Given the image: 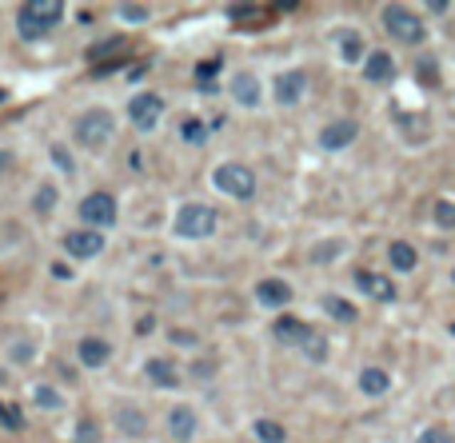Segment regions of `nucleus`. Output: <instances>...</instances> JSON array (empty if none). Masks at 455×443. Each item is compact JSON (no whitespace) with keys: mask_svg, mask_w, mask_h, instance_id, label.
Returning a JSON list of instances; mask_svg holds the SVG:
<instances>
[{"mask_svg":"<svg viewBox=\"0 0 455 443\" xmlns=\"http://www.w3.org/2000/svg\"><path fill=\"white\" fill-rule=\"evenodd\" d=\"M64 21V4L61 0H28L21 9V36L24 41H36L41 32H48L52 24Z\"/></svg>","mask_w":455,"mask_h":443,"instance_id":"f257e3e1","label":"nucleus"},{"mask_svg":"<svg viewBox=\"0 0 455 443\" xmlns=\"http://www.w3.org/2000/svg\"><path fill=\"white\" fill-rule=\"evenodd\" d=\"M112 132H116V120H112L108 108H92V112H84L80 120H76V140H80L84 148H92V152H100L104 144L112 140Z\"/></svg>","mask_w":455,"mask_h":443,"instance_id":"f03ea898","label":"nucleus"},{"mask_svg":"<svg viewBox=\"0 0 455 443\" xmlns=\"http://www.w3.org/2000/svg\"><path fill=\"white\" fill-rule=\"evenodd\" d=\"M216 224H220L216 208H208V204H184L180 216H176V232L188 236V240H208L216 232Z\"/></svg>","mask_w":455,"mask_h":443,"instance_id":"7ed1b4c3","label":"nucleus"},{"mask_svg":"<svg viewBox=\"0 0 455 443\" xmlns=\"http://www.w3.org/2000/svg\"><path fill=\"white\" fill-rule=\"evenodd\" d=\"M212 184L224 196H232V200H252L256 196V176H252V168H244V164H220V168L212 172Z\"/></svg>","mask_w":455,"mask_h":443,"instance_id":"20e7f679","label":"nucleus"},{"mask_svg":"<svg viewBox=\"0 0 455 443\" xmlns=\"http://www.w3.org/2000/svg\"><path fill=\"white\" fill-rule=\"evenodd\" d=\"M384 28L392 32L399 44H419L424 41V21H419L412 9H399V4H387L384 9Z\"/></svg>","mask_w":455,"mask_h":443,"instance_id":"39448f33","label":"nucleus"},{"mask_svg":"<svg viewBox=\"0 0 455 443\" xmlns=\"http://www.w3.org/2000/svg\"><path fill=\"white\" fill-rule=\"evenodd\" d=\"M80 220L84 228H108V224H116V196L112 192H92V196H84L80 200Z\"/></svg>","mask_w":455,"mask_h":443,"instance_id":"423d86ee","label":"nucleus"},{"mask_svg":"<svg viewBox=\"0 0 455 443\" xmlns=\"http://www.w3.org/2000/svg\"><path fill=\"white\" fill-rule=\"evenodd\" d=\"M164 116V100L156 96V92H136L128 100V120L132 128H140V132H152L156 124H160Z\"/></svg>","mask_w":455,"mask_h":443,"instance_id":"0eeeda50","label":"nucleus"},{"mask_svg":"<svg viewBox=\"0 0 455 443\" xmlns=\"http://www.w3.org/2000/svg\"><path fill=\"white\" fill-rule=\"evenodd\" d=\"M61 244H64V252H68L72 260H92V256L104 252V236L92 232V228H76V232H68Z\"/></svg>","mask_w":455,"mask_h":443,"instance_id":"6e6552de","label":"nucleus"},{"mask_svg":"<svg viewBox=\"0 0 455 443\" xmlns=\"http://www.w3.org/2000/svg\"><path fill=\"white\" fill-rule=\"evenodd\" d=\"M196 412L188 407V403H176L172 412H168V435H172L176 443H188V439H196Z\"/></svg>","mask_w":455,"mask_h":443,"instance_id":"1a4fd4ad","label":"nucleus"},{"mask_svg":"<svg viewBox=\"0 0 455 443\" xmlns=\"http://www.w3.org/2000/svg\"><path fill=\"white\" fill-rule=\"evenodd\" d=\"M355 136H360V124H355V120H332L324 132H320V148L340 152V148H347Z\"/></svg>","mask_w":455,"mask_h":443,"instance_id":"9d476101","label":"nucleus"},{"mask_svg":"<svg viewBox=\"0 0 455 443\" xmlns=\"http://www.w3.org/2000/svg\"><path fill=\"white\" fill-rule=\"evenodd\" d=\"M355 288L364 296H372V300H395V283L387 280V276H380V272H367V268H360L355 272Z\"/></svg>","mask_w":455,"mask_h":443,"instance_id":"9b49d317","label":"nucleus"},{"mask_svg":"<svg viewBox=\"0 0 455 443\" xmlns=\"http://www.w3.org/2000/svg\"><path fill=\"white\" fill-rule=\"evenodd\" d=\"M76 352H80V363H84V368H92V372H96V368H104V363L112 360L108 340H100V335H84Z\"/></svg>","mask_w":455,"mask_h":443,"instance_id":"f8f14e48","label":"nucleus"},{"mask_svg":"<svg viewBox=\"0 0 455 443\" xmlns=\"http://www.w3.org/2000/svg\"><path fill=\"white\" fill-rule=\"evenodd\" d=\"M395 76V61L387 52H367L364 56V80L367 84H387Z\"/></svg>","mask_w":455,"mask_h":443,"instance_id":"ddd939ff","label":"nucleus"},{"mask_svg":"<svg viewBox=\"0 0 455 443\" xmlns=\"http://www.w3.org/2000/svg\"><path fill=\"white\" fill-rule=\"evenodd\" d=\"M256 300H260L263 308H288V303H292V288L283 280H260L256 283Z\"/></svg>","mask_w":455,"mask_h":443,"instance_id":"4468645a","label":"nucleus"},{"mask_svg":"<svg viewBox=\"0 0 455 443\" xmlns=\"http://www.w3.org/2000/svg\"><path fill=\"white\" fill-rule=\"evenodd\" d=\"M303 92H308V76L303 72H283L276 80V100L280 104H300Z\"/></svg>","mask_w":455,"mask_h":443,"instance_id":"2eb2a0df","label":"nucleus"},{"mask_svg":"<svg viewBox=\"0 0 455 443\" xmlns=\"http://www.w3.org/2000/svg\"><path fill=\"white\" fill-rule=\"evenodd\" d=\"M272 332H276V340H280V343H308V340H312V328L300 323L296 316H280Z\"/></svg>","mask_w":455,"mask_h":443,"instance_id":"dca6fc26","label":"nucleus"},{"mask_svg":"<svg viewBox=\"0 0 455 443\" xmlns=\"http://www.w3.org/2000/svg\"><path fill=\"white\" fill-rule=\"evenodd\" d=\"M232 96H236V104H244V108H256V104H260V80H256L252 72H240L232 80Z\"/></svg>","mask_w":455,"mask_h":443,"instance_id":"f3484780","label":"nucleus"},{"mask_svg":"<svg viewBox=\"0 0 455 443\" xmlns=\"http://www.w3.org/2000/svg\"><path fill=\"white\" fill-rule=\"evenodd\" d=\"M148 380L156 383V387H176L180 383V375H176V363L172 360H148Z\"/></svg>","mask_w":455,"mask_h":443,"instance_id":"a211bd4d","label":"nucleus"},{"mask_svg":"<svg viewBox=\"0 0 455 443\" xmlns=\"http://www.w3.org/2000/svg\"><path fill=\"white\" fill-rule=\"evenodd\" d=\"M116 427H120L124 435H144V427H148V419H144V412L140 407H120V412H116Z\"/></svg>","mask_w":455,"mask_h":443,"instance_id":"6ab92c4d","label":"nucleus"},{"mask_svg":"<svg viewBox=\"0 0 455 443\" xmlns=\"http://www.w3.org/2000/svg\"><path fill=\"white\" fill-rule=\"evenodd\" d=\"M387 372L384 368H364V372H360V392L364 395H384L387 392Z\"/></svg>","mask_w":455,"mask_h":443,"instance_id":"aec40b11","label":"nucleus"},{"mask_svg":"<svg viewBox=\"0 0 455 443\" xmlns=\"http://www.w3.org/2000/svg\"><path fill=\"white\" fill-rule=\"evenodd\" d=\"M387 256H392L395 272H412V268H415V248H412V244H404V240H395Z\"/></svg>","mask_w":455,"mask_h":443,"instance_id":"412c9836","label":"nucleus"},{"mask_svg":"<svg viewBox=\"0 0 455 443\" xmlns=\"http://www.w3.org/2000/svg\"><path fill=\"white\" fill-rule=\"evenodd\" d=\"M340 56H344L347 64L364 61V41H360L355 32H340Z\"/></svg>","mask_w":455,"mask_h":443,"instance_id":"4be33fe9","label":"nucleus"},{"mask_svg":"<svg viewBox=\"0 0 455 443\" xmlns=\"http://www.w3.org/2000/svg\"><path fill=\"white\" fill-rule=\"evenodd\" d=\"M324 312L332 316V320H340V323H352L355 320V308L347 300H340V296H328V300H324Z\"/></svg>","mask_w":455,"mask_h":443,"instance_id":"5701e85b","label":"nucleus"},{"mask_svg":"<svg viewBox=\"0 0 455 443\" xmlns=\"http://www.w3.org/2000/svg\"><path fill=\"white\" fill-rule=\"evenodd\" d=\"M256 439H260V443H283V439H288V432H283L276 419H260V423H256Z\"/></svg>","mask_w":455,"mask_h":443,"instance_id":"b1692460","label":"nucleus"},{"mask_svg":"<svg viewBox=\"0 0 455 443\" xmlns=\"http://www.w3.org/2000/svg\"><path fill=\"white\" fill-rule=\"evenodd\" d=\"M0 427H9V432H21V427H24V415H21V407H16V403H4V400H0Z\"/></svg>","mask_w":455,"mask_h":443,"instance_id":"393cba45","label":"nucleus"},{"mask_svg":"<svg viewBox=\"0 0 455 443\" xmlns=\"http://www.w3.org/2000/svg\"><path fill=\"white\" fill-rule=\"evenodd\" d=\"M52 208H56V188H52V184H41V188H36V200H32V212L48 216Z\"/></svg>","mask_w":455,"mask_h":443,"instance_id":"a878e982","label":"nucleus"},{"mask_svg":"<svg viewBox=\"0 0 455 443\" xmlns=\"http://www.w3.org/2000/svg\"><path fill=\"white\" fill-rule=\"evenodd\" d=\"M32 400H36V407H44V412H56V407H61V392H56V387H32Z\"/></svg>","mask_w":455,"mask_h":443,"instance_id":"bb28decb","label":"nucleus"},{"mask_svg":"<svg viewBox=\"0 0 455 443\" xmlns=\"http://www.w3.org/2000/svg\"><path fill=\"white\" fill-rule=\"evenodd\" d=\"M180 136H184L188 144H192V148H200L204 136H208V128H204L200 120H184V124H180Z\"/></svg>","mask_w":455,"mask_h":443,"instance_id":"cd10ccee","label":"nucleus"},{"mask_svg":"<svg viewBox=\"0 0 455 443\" xmlns=\"http://www.w3.org/2000/svg\"><path fill=\"white\" fill-rule=\"evenodd\" d=\"M435 224H439V228H455V204L451 200L435 204Z\"/></svg>","mask_w":455,"mask_h":443,"instance_id":"c85d7f7f","label":"nucleus"},{"mask_svg":"<svg viewBox=\"0 0 455 443\" xmlns=\"http://www.w3.org/2000/svg\"><path fill=\"white\" fill-rule=\"evenodd\" d=\"M76 443H100V427L92 419H80L76 423Z\"/></svg>","mask_w":455,"mask_h":443,"instance_id":"c756f323","label":"nucleus"},{"mask_svg":"<svg viewBox=\"0 0 455 443\" xmlns=\"http://www.w3.org/2000/svg\"><path fill=\"white\" fill-rule=\"evenodd\" d=\"M216 72H220V61H204L200 68H196V80H200L204 88H216V84H212V76H216Z\"/></svg>","mask_w":455,"mask_h":443,"instance_id":"7c9ffc66","label":"nucleus"},{"mask_svg":"<svg viewBox=\"0 0 455 443\" xmlns=\"http://www.w3.org/2000/svg\"><path fill=\"white\" fill-rule=\"evenodd\" d=\"M120 16L128 24H144L148 21V9H144V4H120Z\"/></svg>","mask_w":455,"mask_h":443,"instance_id":"2f4dec72","label":"nucleus"},{"mask_svg":"<svg viewBox=\"0 0 455 443\" xmlns=\"http://www.w3.org/2000/svg\"><path fill=\"white\" fill-rule=\"evenodd\" d=\"M52 164H56V168H61L64 176H72V172H76V164H72V156H68V152L61 148V144H56V148H52Z\"/></svg>","mask_w":455,"mask_h":443,"instance_id":"473e14b6","label":"nucleus"},{"mask_svg":"<svg viewBox=\"0 0 455 443\" xmlns=\"http://www.w3.org/2000/svg\"><path fill=\"white\" fill-rule=\"evenodd\" d=\"M419 443H451V435H447L444 427H432V432L419 435Z\"/></svg>","mask_w":455,"mask_h":443,"instance_id":"72a5a7b5","label":"nucleus"},{"mask_svg":"<svg viewBox=\"0 0 455 443\" xmlns=\"http://www.w3.org/2000/svg\"><path fill=\"white\" fill-rule=\"evenodd\" d=\"M308 355H312V360H324V340H320V335L308 340Z\"/></svg>","mask_w":455,"mask_h":443,"instance_id":"f704fd0d","label":"nucleus"},{"mask_svg":"<svg viewBox=\"0 0 455 443\" xmlns=\"http://www.w3.org/2000/svg\"><path fill=\"white\" fill-rule=\"evenodd\" d=\"M52 276H56V280H72V268H68V264L56 260V264H52Z\"/></svg>","mask_w":455,"mask_h":443,"instance_id":"c9c22d12","label":"nucleus"},{"mask_svg":"<svg viewBox=\"0 0 455 443\" xmlns=\"http://www.w3.org/2000/svg\"><path fill=\"white\" fill-rule=\"evenodd\" d=\"M172 343H180V348H192L196 335H192V332H172Z\"/></svg>","mask_w":455,"mask_h":443,"instance_id":"e433bc0d","label":"nucleus"},{"mask_svg":"<svg viewBox=\"0 0 455 443\" xmlns=\"http://www.w3.org/2000/svg\"><path fill=\"white\" fill-rule=\"evenodd\" d=\"M419 76H424V80H432V84H435V64H427V61H424V64H419Z\"/></svg>","mask_w":455,"mask_h":443,"instance_id":"4c0bfd02","label":"nucleus"},{"mask_svg":"<svg viewBox=\"0 0 455 443\" xmlns=\"http://www.w3.org/2000/svg\"><path fill=\"white\" fill-rule=\"evenodd\" d=\"M9 164H12V156H9L4 148H0V168H9Z\"/></svg>","mask_w":455,"mask_h":443,"instance_id":"58836bf2","label":"nucleus"},{"mask_svg":"<svg viewBox=\"0 0 455 443\" xmlns=\"http://www.w3.org/2000/svg\"><path fill=\"white\" fill-rule=\"evenodd\" d=\"M4 100H9V92H4V88H0V104H4Z\"/></svg>","mask_w":455,"mask_h":443,"instance_id":"ea45409f","label":"nucleus"},{"mask_svg":"<svg viewBox=\"0 0 455 443\" xmlns=\"http://www.w3.org/2000/svg\"><path fill=\"white\" fill-rule=\"evenodd\" d=\"M451 335H455V323H451Z\"/></svg>","mask_w":455,"mask_h":443,"instance_id":"a19ab883","label":"nucleus"},{"mask_svg":"<svg viewBox=\"0 0 455 443\" xmlns=\"http://www.w3.org/2000/svg\"><path fill=\"white\" fill-rule=\"evenodd\" d=\"M0 380H4V375H0Z\"/></svg>","mask_w":455,"mask_h":443,"instance_id":"79ce46f5","label":"nucleus"},{"mask_svg":"<svg viewBox=\"0 0 455 443\" xmlns=\"http://www.w3.org/2000/svg\"><path fill=\"white\" fill-rule=\"evenodd\" d=\"M451 276H455V272H451Z\"/></svg>","mask_w":455,"mask_h":443,"instance_id":"37998d69","label":"nucleus"}]
</instances>
